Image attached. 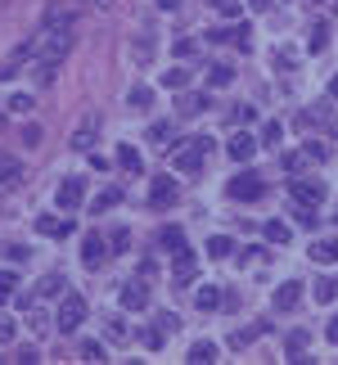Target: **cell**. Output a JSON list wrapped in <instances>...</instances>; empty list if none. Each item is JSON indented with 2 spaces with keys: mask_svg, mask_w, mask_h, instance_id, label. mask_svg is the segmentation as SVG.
I'll return each instance as SVG.
<instances>
[{
  "mask_svg": "<svg viewBox=\"0 0 338 365\" xmlns=\"http://www.w3.org/2000/svg\"><path fill=\"white\" fill-rule=\"evenodd\" d=\"M77 45V27H41L36 36V86H50L68 50Z\"/></svg>",
  "mask_w": 338,
  "mask_h": 365,
  "instance_id": "obj_1",
  "label": "cell"
},
{
  "mask_svg": "<svg viewBox=\"0 0 338 365\" xmlns=\"http://www.w3.org/2000/svg\"><path fill=\"white\" fill-rule=\"evenodd\" d=\"M212 153V140L207 136H194L190 144H181L176 149V172H185V176H198L203 172V158Z\"/></svg>",
  "mask_w": 338,
  "mask_h": 365,
  "instance_id": "obj_2",
  "label": "cell"
},
{
  "mask_svg": "<svg viewBox=\"0 0 338 365\" xmlns=\"http://www.w3.org/2000/svg\"><path fill=\"white\" fill-rule=\"evenodd\" d=\"M81 320H86V298H81V293H64L59 316H55L59 333H77V329H81Z\"/></svg>",
  "mask_w": 338,
  "mask_h": 365,
  "instance_id": "obj_3",
  "label": "cell"
},
{
  "mask_svg": "<svg viewBox=\"0 0 338 365\" xmlns=\"http://www.w3.org/2000/svg\"><path fill=\"white\" fill-rule=\"evenodd\" d=\"M226 194L235 199V203H252V199H262V194H266V181L257 172H239V176H230Z\"/></svg>",
  "mask_w": 338,
  "mask_h": 365,
  "instance_id": "obj_4",
  "label": "cell"
},
{
  "mask_svg": "<svg viewBox=\"0 0 338 365\" xmlns=\"http://www.w3.org/2000/svg\"><path fill=\"white\" fill-rule=\"evenodd\" d=\"M122 307H127V312H144V307H149V284H144V275L122 284Z\"/></svg>",
  "mask_w": 338,
  "mask_h": 365,
  "instance_id": "obj_5",
  "label": "cell"
},
{
  "mask_svg": "<svg viewBox=\"0 0 338 365\" xmlns=\"http://www.w3.org/2000/svg\"><path fill=\"white\" fill-rule=\"evenodd\" d=\"M176 199H181V190H176L172 176H153V185H149V203H153V207H172Z\"/></svg>",
  "mask_w": 338,
  "mask_h": 365,
  "instance_id": "obj_6",
  "label": "cell"
},
{
  "mask_svg": "<svg viewBox=\"0 0 338 365\" xmlns=\"http://www.w3.org/2000/svg\"><path fill=\"white\" fill-rule=\"evenodd\" d=\"M95 140H99V118L95 113H86V118L77 122V131H73V149H95Z\"/></svg>",
  "mask_w": 338,
  "mask_h": 365,
  "instance_id": "obj_7",
  "label": "cell"
},
{
  "mask_svg": "<svg viewBox=\"0 0 338 365\" xmlns=\"http://www.w3.org/2000/svg\"><path fill=\"white\" fill-rule=\"evenodd\" d=\"M289 199H294V203H307V207H316V203H325V185H320V181H294Z\"/></svg>",
  "mask_w": 338,
  "mask_h": 365,
  "instance_id": "obj_8",
  "label": "cell"
},
{
  "mask_svg": "<svg viewBox=\"0 0 338 365\" xmlns=\"http://www.w3.org/2000/svg\"><path fill=\"white\" fill-rule=\"evenodd\" d=\"M104 257H109V244H104V235H86V239H81V262H86L90 270L104 266Z\"/></svg>",
  "mask_w": 338,
  "mask_h": 365,
  "instance_id": "obj_9",
  "label": "cell"
},
{
  "mask_svg": "<svg viewBox=\"0 0 338 365\" xmlns=\"http://www.w3.org/2000/svg\"><path fill=\"white\" fill-rule=\"evenodd\" d=\"M41 27H77V10H68V5H45L41 14Z\"/></svg>",
  "mask_w": 338,
  "mask_h": 365,
  "instance_id": "obj_10",
  "label": "cell"
},
{
  "mask_svg": "<svg viewBox=\"0 0 338 365\" xmlns=\"http://www.w3.org/2000/svg\"><path fill=\"white\" fill-rule=\"evenodd\" d=\"M271 302H275V312H294L298 302H302V284H298V279H284Z\"/></svg>",
  "mask_w": 338,
  "mask_h": 365,
  "instance_id": "obj_11",
  "label": "cell"
},
{
  "mask_svg": "<svg viewBox=\"0 0 338 365\" xmlns=\"http://www.w3.org/2000/svg\"><path fill=\"white\" fill-rule=\"evenodd\" d=\"M226 153H230L235 162H248L252 153H257V140H252L248 131H235V136H230V144H226Z\"/></svg>",
  "mask_w": 338,
  "mask_h": 365,
  "instance_id": "obj_12",
  "label": "cell"
},
{
  "mask_svg": "<svg viewBox=\"0 0 338 365\" xmlns=\"http://www.w3.org/2000/svg\"><path fill=\"white\" fill-rule=\"evenodd\" d=\"M81 199H86V185L77 181V176H68V181L59 185V207H68V212H73V207H81Z\"/></svg>",
  "mask_w": 338,
  "mask_h": 365,
  "instance_id": "obj_13",
  "label": "cell"
},
{
  "mask_svg": "<svg viewBox=\"0 0 338 365\" xmlns=\"http://www.w3.org/2000/svg\"><path fill=\"white\" fill-rule=\"evenodd\" d=\"M32 54H36V41H23L18 50H14L10 59H5V64H0V81H5V77H14V73H18L23 64H27V59H32Z\"/></svg>",
  "mask_w": 338,
  "mask_h": 365,
  "instance_id": "obj_14",
  "label": "cell"
},
{
  "mask_svg": "<svg viewBox=\"0 0 338 365\" xmlns=\"http://www.w3.org/2000/svg\"><path fill=\"white\" fill-rule=\"evenodd\" d=\"M172 257H176V275H172V279L185 289L190 279H194V266H198V262H194V253H190V248H181V253H172Z\"/></svg>",
  "mask_w": 338,
  "mask_h": 365,
  "instance_id": "obj_15",
  "label": "cell"
},
{
  "mask_svg": "<svg viewBox=\"0 0 338 365\" xmlns=\"http://www.w3.org/2000/svg\"><path fill=\"white\" fill-rule=\"evenodd\" d=\"M14 185H23V167L14 158H5V153H0V194L14 190Z\"/></svg>",
  "mask_w": 338,
  "mask_h": 365,
  "instance_id": "obj_16",
  "label": "cell"
},
{
  "mask_svg": "<svg viewBox=\"0 0 338 365\" xmlns=\"http://www.w3.org/2000/svg\"><path fill=\"white\" fill-rule=\"evenodd\" d=\"M194 307H198V312H217V307H221V289L198 284V289H194Z\"/></svg>",
  "mask_w": 338,
  "mask_h": 365,
  "instance_id": "obj_17",
  "label": "cell"
},
{
  "mask_svg": "<svg viewBox=\"0 0 338 365\" xmlns=\"http://www.w3.org/2000/svg\"><path fill=\"white\" fill-rule=\"evenodd\" d=\"M158 248H163V253H181V248H185V230H181V226H163Z\"/></svg>",
  "mask_w": 338,
  "mask_h": 365,
  "instance_id": "obj_18",
  "label": "cell"
},
{
  "mask_svg": "<svg viewBox=\"0 0 338 365\" xmlns=\"http://www.w3.org/2000/svg\"><path fill=\"white\" fill-rule=\"evenodd\" d=\"M311 262H320V266L338 262V239H316V244H311Z\"/></svg>",
  "mask_w": 338,
  "mask_h": 365,
  "instance_id": "obj_19",
  "label": "cell"
},
{
  "mask_svg": "<svg viewBox=\"0 0 338 365\" xmlns=\"http://www.w3.org/2000/svg\"><path fill=\"white\" fill-rule=\"evenodd\" d=\"M36 230H41V235L64 239V235H73V221H59V216H41V221H36Z\"/></svg>",
  "mask_w": 338,
  "mask_h": 365,
  "instance_id": "obj_20",
  "label": "cell"
},
{
  "mask_svg": "<svg viewBox=\"0 0 338 365\" xmlns=\"http://www.w3.org/2000/svg\"><path fill=\"white\" fill-rule=\"evenodd\" d=\"M118 167H122L127 176H135V172H140V149H131V144H122V149H118Z\"/></svg>",
  "mask_w": 338,
  "mask_h": 365,
  "instance_id": "obj_21",
  "label": "cell"
},
{
  "mask_svg": "<svg viewBox=\"0 0 338 365\" xmlns=\"http://www.w3.org/2000/svg\"><path fill=\"white\" fill-rule=\"evenodd\" d=\"M113 203H122V190H118V185H109V190H99V194H95V203H90V212H109Z\"/></svg>",
  "mask_w": 338,
  "mask_h": 365,
  "instance_id": "obj_22",
  "label": "cell"
},
{
  "mask_svg": "<svg viewBox=\"0 0 338 365\" xmlns=\"http://www.w3.org/2000/svg\"><path fill=\"white\" fill-rule=\"evenodd\" d=\"M307 347H311V338H307V329H298V333H289L284 356H289V361H298V356H307Z\"/></svg>",
  "mask_w": 338,
  "mask_h": 365,
  "instance_id": "obj_23",
  "label": "cell"
},
{
  "mask_svg": "<svg viewBox=\"0 0 338 365\" xmlns=\"http://www.w3.org/2000/svg\"><path fill=\"white\" fill-rule=\"evenodd\" d=\"M338 298V279L334 275H320L316 279V302H334Z\"/></svg>",
  "mask_w": 338,
  "mask_h": 365,
  "instance_id": "obj_24",
  "label": "cell"
},
{
  "mask_svg": "<svg viewBox=\"0 0 338 365\" xmlns=\"http://www.w3.org/2000/svg\"><path fill=\"white\" fill-rule=\"evenodd\" d=\"M158 81H163V86H167V90H185V81H190V73H185V68H167V73H163V77H158Z\"/></svg>",
  "mask_w": 338,
  "mask_h": 365,
  "instance_id": "obj_25",
  "label": "cell"
},
{
  "mask_svg": "<svg viewBox=\"0 0 338 365\" xmlns=\"http://www.w3.org/2000/svg\"><path fill=\"white\" fill-rule=\"evenodd\" d=\"M190 361H198V365L217 361V343H207V338H203V343H194V347H190Z\"/></svg>",
  "mask_w": 338,
  "mask_h": 365,
  "instance_id": "obj_26",
  "label": "cell"
},
{
  "mask_svg": "<svg viewBox=\"0 0 338 365\" xmlns=\"http://www.w3.org/2000/svg\"><path fill=\"white\" fill-rule=\"evenodd\" d=\"M207 253H212V257H230V253H235V239L212 235V239H207Z\"/></svg>",
  "mask_w": 338,
  "mask_h": 365,
  "instance_id": "obj_27",
  "label": "cell"
},
{
  "mask_svg": "<svg viewBox=\"0 0 338 365\" xmlns=\"http://www.w3.org/2000/svg\"><path fill=\"white\" fill-rule=\"evenodd\" d=\"M207 81H212V86H230V81H235V68H230V64H212Z\"/></svg>",
  "mask_w": 338,
  "mask_h": 365,
  "instance_id": "obj_28",
  "label": "cell"
},
{
  "mask_svg": "<svg viewBox=\"0 0 338 365\" xmlns=\"http://www.w3.org/2000/svg\"><path fill=\"white\" fill-rule=\"evenodd\" d=\"M262 235L271 239V244H289V239H294V235H289V226H284V221H266V230H262Z\"/></svg>",
  "mask_w": 338,
  "mask_h": 365,
  "instance_id": "obj_29",
  "label": "cell"
},
{
  "mask_svg": "<svg viewBox=\"0 0 338 365\" xmlns=\"http://www.w3.org/2000/svg\"><path fill=\"white\" fill-rule=\"evenodd\" d=\"M14 289H18V275H14V270H0V307L14 298Z\"/></svg>",
  "mask_w": 338,
  "mask_h": 365,
  "instance_id": "obj_30",
  "label": "cell"
},
{
  "mask_svg": "<svg viewBox=\"0 0 338 365\" xmlns=\"http://www.w3.org/2000/svg\"><path fill=\"white\" fill-rule=\"evenodd\" d=\"M127 104H131V108H149V104H153V90H149V86H131Z\"/></svg>",
  "mask_w": 338,
  "mask_h": 365,
  "instance_id": "obj_31",
  "label": "cell"
},
{
  "mask_svg": "<svg viewBox=\"0 0 338 365\" xmlns=\"http://www.w3.org/2000/svg\"><path fill=\"white\" fill-rule=\"evenodd\" d=\"M81 361H109V352H104V343L86 338V343H81Z\"/></svg>",
  "mask_w": 338,
  "mask_h": 365,
  "instance_id": "obj_32",
  "label": "cell"
},
{
  "mask_svg": "<svg viewBox=\"0 0 338 365\" xmlns=\"http://www.w3.org/2000/svg\"><path fill=\"white\" fill-rule=\"evenodd\" d=\"M36 293H41V298H55V293H64V275H45Z\"/></svg>",
  "mask_w": 338,
  "mask_h": 365,
  "instance_id": "obj_33",
  "label": "cell"
},
{
  "mask_svg": "<svg viewBox=\"0 0 338 365\" xmlns=\"http://www.w3.org/2000/svg\"><path fill=\"white\" fill-rule=\"evenodd\" d=\"M262 329H266V325H248V329H239L235 338H230V347H248V343H252V338H257Z\"/></svg>",
  "mask_w": 338,
  "mask_h": 365,
  "instance_id": "obj_34",
  "label": "cell"
},
{
  "mask_svg": "<svg viewBox=\"0 0 338 365\" xmlns=\"http://www.w3.org/2000/svg\"><path fill=\"white\" fill-rule=\"evenodd\" d=\"M172 140V122H153L149 127V144H167Z\"/></svg>",
  "mask_w": 338,
  "mask_h": 365,
  "instance_id": "obj_35",
  "label": "cell"
},
{
  "mask_svg": "<svg viewBox=\"0 0 338 365\" xmlns=\"http://www.w3.org/2000/svg\"><path fill=\"white\" fill-rule=\"evenodd\" d=\"M280 136H284L280 122H266V127H262V144H266V149H275V144H280Z\"/></svg>",
  "mask_w": 338,
  "mask_h": 365,
  "instance_id": "obj_36",
  "label": "cell"
},
{
  "mask_svg": "<svg viewBox=\"0 0 338 365\" xmlns=\"http://www.w3.org/2000/svg\"><path fill=\"white\" fill-rule=\"evenodd\" d=\"M207 95H181V113H203Z\"/></svg>",
  "mask_w": 338,
  "mask_h": 365,
  "instance_id": "obj_37",
  "label": "cell"
},
{
  "mask_svg": "<svg viewBox=\"0 0 338 365\" xmlns=\"http://www.w3.org/2000/svg\"><path fill=\"white\" fill-rule=\"evenodd\" d=\"M302 153H307L311 162H325V158H329V149L320 144V140H307V144H302Z\"/></svg>",
  "mask_w": 338,
  "mask_h": 365,
  "instance_id": "obj_38",
  "label": "cell"
},
{
  "mask_svg": "<svg viewBox=\"0 0 338 365\" xmlns=\"http://www.w3.org/2000/svg\"><path fill=\"white\" fill-rule=\"evenodd\" d=\"M0 257H14V262H27V257H32V253H27V248H23V244H0Z\"/></svg>",
  "mask_w": 338,
  "mask_h": 365,
  "instance_id": "obj_39",
  "label": "cell"
},
{
  "mask_svg": "<svg viewBox=\"0 0 338 365\" xmlns=\"http://www.w3.org/2000/svg\"><path fill=\"white\" fill-rule=\"evenodd\" d=\"M109 248H113V253H127V248H131V235H127V230H113V235H109Z\"/></svg>",
  "mask_w": 338,
  "mask_h": 365,
  "instance_id": "obj_40",
  "label": "cell"
},
{
  "mask_svg": "<svg viewBox=\"0 0 338 365\" xmlns=\"http://www.w3.org/2000/svg\"><path fill=\"white\" fill-rule=\"evenodd\" d=\"M325 41H329V27H325V23H316V32H311V54L325 50Z\"/></svg>",
  "mask_w": 338,
  "mask_h": 365,
  "instance_id": "obj_41",
  "label": "cell"
},
{
  "mask_svg": "<svg viewBox=\"0 0 338 365\" xmlns=\"http://www.w3.org/2000/svg\"><path fill=\"white\" fill-rule=\"evenodd\" d=\"M32 95H10V113H32Z\"/></svg>",
  "mask_w": 338,
  "mask_h": 365,
  "instance_id": "obj_42",
  "label": "cell"
},
{
  "mask_svg": "<svg viewBox=\"0 0 338 365\" xmlns=\"http://www.w3.org/2000/svg\"><path fill=\"white\" fill-rule=\"evenodd\" d=\"M14 333H18V325L10 316H0V343H14Z\"/></svg>",
  "mask_w": 338,
  "mask_h": 365,
  "instance_id": "obj_43",
  "label": "cell"
},
{
  "mask_svg": "<svg viewBox=\"0 0 338 365\" xmlns=\"http://www.w3.org/2000/svg\"><path fill=\"white\" fill-rule=\"evenodd\" d=\"M172 54H176V59H190V54H194V41H190V36H181V41L172 45Z\"/></svg>",
  "mask_w": 338,
  "mask_h": 365,
  "instance_id": "obj_44",
  "label": "cell"
},
{
  "mask_svg": "<svg viewBox=\"0 0 338 365\" xmlns=\"http://www.w3.org/2000/svg\"><path fill=\"white\" fill-rule=\"evenodd\" d=\"M235 45H239V50H248V45H252V32H248V23H239V27H235Z\"/></svg>",
  "mask_w": 338,
  "mask_h": 365,
  "instance_id": "obj_45",
  "label": "cell"
},
{
  "mask_svg": "<svg viewBox=\"0 0 338 365\" xmlns=\"http://www.w3.org/2000/svg\"><path fill=\"white\" fill-rule=\"evenodd\" d=\"M163 338H167V333L158 329V325H153V329H144V347H163Z\"/></svg>",
  "mask_w": 338,
  "mask_h": 365,
  "instance_id": "obj_46",
  "label": "cell"
},
{
  "mask_svg": "<svg viewBox=\"0 0 338 365\" xmlns=\"http://www.w3.org/2000/svg\"><path fill=\"white\" fill-rule=\"evenodd\" d=\"M217 10H221V14H226V18H239V10H244V5H239V0H221Z\"/></svg>",
  "mask_w": 338,
  "mask_h": 365,
  "instance_id": "obj_47",
  "label": "cell"
},
{
  "mask_svg": "<svg viewBox=\"0 0 338 365\" xmlns=\"http://www.w3.org/2000/svg\"><path fill=\"white\" fill-rule=\"evenodd\" d=\"M176 325H181V320H176V316H172V312H163V316H158V329H163V333H172V329H176Z\"/></svg>",
  "mask_w": 338,
  "mask_h": 365,
  "instance_id": "obj_48",
  "label": "cell"
},
{
  "mask_svg": "<svg viewBox=\"0 0 338 365\" xmlns=\"http://www.w3.org/2000/svg\"><path fill=\"white\" fill-rule=\"evenodd\" d=\"M23 144H41V127H23Z\"/></svg>",
  "mask_w": 338,
  "mask_h": 365,
  "instance_id": "obj_49",
  "label": "cell"
},
{
  "mask_svg": "<svg viewBox=\"0 0 338 365\" xmlns=\"http://www.w3.org/2000/svg\"><path fill=\"white\" fill-rule=\"evenodd\" d=\"M329 343L338 347V316H334V320H329Z\"/></svg>",
  "mask_w": 338,
  "mask_h": 365,
  "instance_id": "obj_50",
  "label": "cell"
},
{
  "mask_svg": "<svg viewBox=\"0 0 338 365\" xmlns=\"http://www.w3.org/2000/svg\"><path fill=\"white\" fill-rule=\"evenodd\" d=\"M86 5H95V10H113V0H86Z\"/></svg>",
  "mask_w": 338,
  "mask_h": 365,
  "instance_id": "obj_51",
  "label": "cell"
},
{
  "mask_svg": "<svg viewBox=\"0 0 338 365\" xmlns=\"http://www.w3.org/2000/svg\"><path fill=\"white\" fill-rule=\"evenodd\" d=\"M248 5H252V10H266V5H271V0H248Z\"/></svg>",
  "mask_w": 338,
  "mask_h": 365,
  "instance_id": "obj_52",
  "label": "cell"
},
{
  "mask_svg": "<svg viewBox=\"0 0 338 365\" xmlns=\"http://www.w3.org/2000/svg\"><path fill=\"white\" fill-rule=\"evenodd\" d=\"M329 95H334V99H338V77H334V81H329Z\"/></svg>",
  "mask_w": 338,
  "mask_h": 365,
  "instance_id": "obj_53",
  "label": "cell"
},
{
  "mask_svg": "<svg viewBox=\"0 0 338 365\" xmlns=\"http://www.w3.org/2000/svg\"><path fill=\"white\" fill-rule=\"evenodd\" d=\"M207 5H221V0H207Z\"/></svg>",
  "mask_w": 338,
  "mask_h": 365,
  "instance_id": "obj_54",
  "label": "cell"
}]
</instances>
